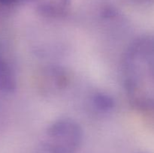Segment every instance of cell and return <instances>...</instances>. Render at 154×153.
Instances as JSON below:
<instances>
[{"mask_svg":"<svg viewBox=\"0 0 154 153\" xmlns=\"http://www.w3.org/2000/svg\"><path fill=\"white\" fill-rule=\"evenodd\" d=\"M82 141L81 126L71 118H60L48 128L45 145L54 153H75Z\"/></svg>","mask_w":154,"mask_h":153,"instance_id":"cell-1","label":"cell"},{"mask_svg":"<svg viewBox=\"0 0 154 153\" xmlns=\"http://www.w3.org/2000/svg\"><path fill=\"white\" fill-rule=\"evenodd\" d=\"M70 6V0H51L40 6V11L45 16H56L65 14Z\"/></svg>","mask_w":154,"mask_h":153,"instance_id":"cell-2","label":"cell"},{"mask_svg":"<svg viewBox=\"0 0 154 153\" xmlns=\"http://www.w3.org/2000/svg\"><path fill=\"white\" fill-rule=\"evenodd\" d=\"M15 76L11 68L0 60V90L11 92L15 88Z\"/></svg>","mask_w":154,"mask_h":153,"instance_id":"cell-3","label":"cell"},{"mask_svg":"<svg viewBox=\"0 0 154 153\" xmlns=\"http://www.w3.org/2000/svg\"><path fill=\"white\" fill-rule=\"evenodd\" d=\"M93 106L99 111L108 112L114 106V100L112 97L105 93H98L93 98Z\"/></svg>","mask_w":154,"mask_h":153,"instance_id":"cell-4","label":"cell"},{"mask_svg":"<svg viewBox=\"0 0 154 153\" xmlns=\"http://www.w3.org/2000/svg\"><path fill=\"white\" fill-rule=\"evenodd\" d=\"M36 153H54V152H53L52 151H51V150H50L46 146L43 145L42 146V148H41Z\"/></svg>","mask_w":154,"mask_h":153,"instance_id":"cell-5","label":"cell"},{"mask_svg":"<svg viewBox=\"0 0 154 153\" xmlns=\"http://www.w3.org/2000/svg\"><path fill=\"white\" fill-rule=\"evenodd\" d=\"M11 2H14V0H0V2L2 3H9Z\"/></svg>","mask_w":154,"mask_h":153,"instance_id":"cell-6","label":"cell"},{"mask_svg":"<svg viewBox=\"0 0 154 153\" xmlns=\"http://www.w3.org/2000/svg\"><path fill=\"white\" fill-rule=\"evenodd\" d=\"M14 1H17V0H14Z\"/></svg>","mask_w":154,"mask_h":153,"instance_id":"cell-7","label":"cell"}]
</instances>
